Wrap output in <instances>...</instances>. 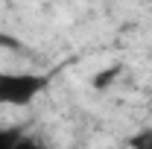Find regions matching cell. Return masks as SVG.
Wrapping results in <instances>:
<instances>
[{
    "instance_id": "6da1fadb",
    "label": "cell",
    "mask_w": 152,
    "mask_h": 149,
    "mask_svg": "<svg viewBox=\"0 0 152 149\" xmlns=\"http://www.w3.org/2000/svg\"><path fill=\"white\" fill-rule=\"evenodd\" d=\"M50 76L35 70H3L0 73V105L6 108H26L47 91Z\"/></svg>"
},
{
    "instance_id": "7a4b0ae2",
    "label": "cell",
    "mask_w": 152,
    "mask_h": 149,
    "mask_svg": "<svg viewBox=\"0 0 152 149\" xmlns=\"http://www.w3.org/2000/svg\"><path fill=\"white\" fill-rule=\"evenodd\" d=\"M23 134L26 131L20 129V126H0V149H18Z\"/></svg>"
},
{
    "instance_id": "277c9868",
    "label": "cell",
    "mask_w": 152,
    "mask_h": 149,
    "mask_svg": "<svg viewBox=\"0 0 152 149\" xmlns=\"http://www.w3.org/2000/svg\"><path fill=\"white\" fill-rule=\"evenodd\" d=\"M120 70H123V67H120V64H111V67H105V70H102V73H96L94 79H91V85H94L96 91H102V88H108V85H111L114 79H117V76H120Z\"/></svg>"
},
{
    "instance_id": "3957f363",
    "label": "cell",
    "mask_w": 152,
    "mask_h": 149,
    "mask_svg": "<svg viewBox=\"0 0 152 149\" xmlns=\"http://www.w3.org/2000/svg\"><path fill=\"white\" fill-rule=\"evenodd\" d=\"M126 149H152V129H137L126 137Z\"/></svg>"
},
{
    "instance_id": "5b68a950",
    "label": "cell",
    "mask_w": 152,
    "mask_h": 149,
    "mask_svg": "<svg viewBox=\"0 0 152 149\" xmlns=\"http://www.w3.org/2000/svg\"><path fill=\"white\" fill-rule=\"evenodd\" d=\"M18 149H47L38 137H29V134H23L20 137V143H18Z\"/></svg>"
}]
</instances>
